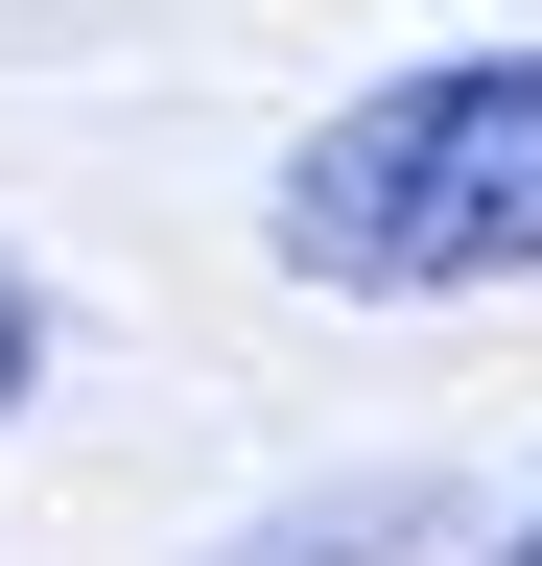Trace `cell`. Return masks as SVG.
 Segmentation results:
<instances>
[{"label": "cell", "instance_id": "6da1fadb", "mask_svg": "<svg viewBox=\"0 0 542 566\" xmlns=\"http://www.w3.org/2000/svg\"><path fill=\"white\" fill-rule=\"evenodd\" d=\"M259 260L330 283V307H471V283H542V48H448L378 71L284 142L259 189Z\"/></svg>", "mask_w": 542, "mask_h": 566}, {"label": "cell", "instance_id": "7a4b0ae2", "mask_svg": "<svg viewBox=\"0 0 542 566\" xmlns=\"http://www.w3.org/2000/svg\"><path fill=\"white\" fill-rule=\"evenodd\" d=\"M401 543H425V495H330V520H259L236 566H401Z\"/></svg>", "mask_w": 542, "mask_h": 566}, {"label": "cell", "instance_id": "3957f363", "mask_svg": "<svg viewBox=\"0 0 542 566\" xmlns=\"http://www.w3.org/2000/svg\"><path fill=\"white\" fill-rule=\"evenodd\" d=\"M24 378H47V307H24V283H0V424H24Z\"/></svg>", "mask_w": 542, "mask_h": 566}, {"label": "cell", "instance_id": "277c9868", "mask_svg": "<svg viewBox=\"0 0 542 566\" xmlns=\"http://www.w3.org/2000/svg\"><path fill=\"white\" fill-rule=\"evenodd\" d=\"M496 566H542V520H519V543H496Z\"/></svg>", "mask_w": 542, "mask_h": 566}]
</instances>
